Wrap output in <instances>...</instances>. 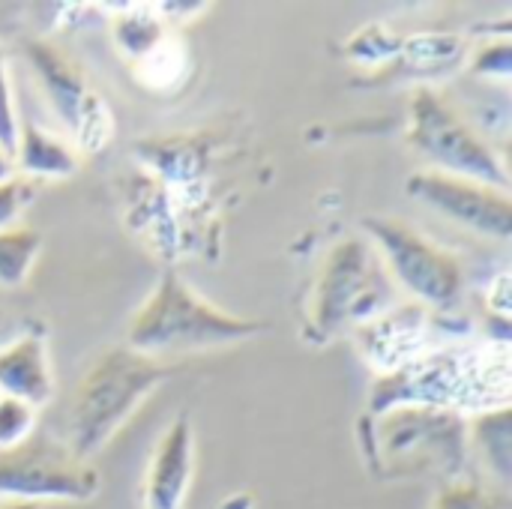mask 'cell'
Wrapping results in <instances>:
<instances>
[{"mask_svg":"<svg viewBox=\"0 0 512 509\" xmlns=\"http://www.w3.org/2000/svg\"><path fill=\"white\" fill-rule=\"evenodd\" d=\"M165 378L168 366L129 345L102 351L75 390L69 411L72 456L90 462Z\"/></svg>","mask_w":512,"mask_h":509,"instance_id":"2","label":"cell"},{"mask_svg":"<svg viewBox=\"0 0 512 509\" xmlns=\"http://www.w3.org/2000/svg\"><path fill=\"white\" fill-rule=\"evenodd\" d=\"M0 509H39L36 504H24V501H3Z\"/></svg>","mask_w":512,"mask_h":509,"instance_id":"23","label":"cell"},{"mask_svg":"<svg viewBox=\"0 0 512 509\" xmlns=\"http://www.w3.org/2000/svg\"><path fill=\"white\" fill-rule=\"evenodd\" d=\"M27 57L39 81L45 84V93L54 111L60 114V120L66 123V129H72L78 141H84L87 147H90V138H96L93 147L108 141V132H111L108 105H102L93 93H87V84L78 75V69L45 42H30Z\"/></svg>","mask_w":512,"mask_h":509,"instance_id":"10","label":"cell"},{"mask_svg":"<svg viewBox=\"0 0 512 509\" xmlns=\"http://www.w3.org/2000/svg\"><path fill=\"white\" fill-rule=\"evenodd\" d=\"M267 327L231 315L195 294L177 273H162L159 285L141 303L129 324V348L147 357L165 351H201L261 336Z\"/></svg>","mask_w":512,"mask_h":509,"instance_id":"3","label":"cell"},{"mask_svg":"<svg viewBox=\"0 0 512 509\" xmlns=\"http://www.w3.org/2000/svg\"><path fill=\"white\" fill-rule=\"evenodd\" d=\"M432 509H504V501L495 492H486L480 483L456 480L435 498Z\"/></svg>","mask_w":512,"mask_h":509,"instance_id":"18","label":"cell"},{"mask_svg":"<svg viewBox=\"0 0 512 509\" xmlns=\"http://www.w3.org/2000/svg\"><path fill=\"white\" fill-rule=\"evenodd\" d=\"M471 69H474L477 75H501V78H507V75L512 72L510 39H507V36H501V39L489 42V45L474 57Z\"/></svg>","mask_w":512,"mask_h":509,"instance_id":"21","label":"cell"},{"mask_svg":"<svg viewBox=\"0 0 512 509\" xmlns=\"http://www.w3.org/2000/svg\"><path fill=\"white\" fill-rule=\"evenodd\" d=\"M114 39L132 57H147L162 45V24L147 12H123L114 18Z\"/></svg>","mask_w":512,"mask_h":509,"instance_id":"16","label":"cell"},{"mask_svg":"<svg viewBox=\"0 0 512 509\" xmlns=\"http://www.w3.org/2000/svg\"><path fill=\"white\" fill-rule=\"evenodd\" d=\"M366 447L375 468L393 477L426 471L456 474L465 462L468 423L450 408L399 405L372 417Z\"/></svg>","mask_w":512,"mask_h":509,"instance_id":"4","label":"cell"},{"mask_svg":"<svg viewBox=\"0 0 512 509\" xmlns=\"http://www.w3.org/2000/svg\"><path fill=\"white\" fill-rule=\"evenodd\" d=\"M15 168L21 177L42 180V177H69L78 168L75 153L51 132L39 126H18V144H15Z\"/></svg>","mask_w":512,"mask_h":509,"instance_id":"13","label":"cell"},{"mask_svg":"<svg viewBox=\"0 0 512 509\" xmlns=\"http://www.w3.org/2000/svg\"><path fill=\"white\" fill-rule=\"evenodd\" d=\"M36 408L12 396H0V453H9L33 438Z\"/></svg>","mask_w":512,"mask_h":509,"instance_id":"17","label":"cell"},{"mask_svg":"<svg viewBox=\"0 0 512 509\" xmlns=\"http://www.w3.org/2000/svg\"><path fill=\"white\" fill-rule=\"evenodd\" d=\"M510 354L507 342L477 354H420L411 363L384 372L369 390V414H384L399 405L429 408H501L510 405Z\"/></svg>","mask_w":512,"mask_h":509,"instance_id":"1","label":"cell"},{"mask_svg":"<svg viewBox=\"0 0 512 509\" xmlns=\"http://www.w3.org/2000/svg\"><path fill=\"white\" fill-rule=\"evenodd\" d=\"M405 192L414 201L438 210L441 216L471 228L474 234L510 240L512 198L507 189L426 168V171H414L405 180Z\"/></svg>","mask_w":512,"mask_h":509,"instance_id":"9","label":"cell"},{"mask_svg":"<svg viewBox=\"0 0 512 509\" xmlns=\"http://www.w3.org/2000/svg\"><path fill=\"white\" fill-rule=\"evenodd\" d=\"M363 228L375 240V252L405 291L435 309H450L465 288V273L459 258L423 237L414 225L390 216H366Z\"/></svg>","mask_w":512,"mask_h":509,"instance_id":"7","label":"cell"},{"mask_svg":"<svg viewBox=\"0 0 512 509\" xmlns=\"http://www.w3.org/2000/svg\"><path fill=\"white\" fill-rule=\"evenodd\" d=\"M9 177H15V159L0 147V183L9 180Z\"/></svg>","mask_w":512,"mask_h":509,"instance_id":"22","label":"cell"},{"mask_svg":"<svg viewBox=\"0 0 512 509\" xmlns=\"http://www.w3.org/2000/svg\"><path fill=\"white\" fill-rule=\"evenodd\" d=\"M468 438L489 465V471L498 477L501 486H510L512 477V414L510 405L489 408L471 417Z\"/></svg>","mask_w":512,"mask_h":509,"instance_id":"14","label":"cell"},{"mask_svg":"<svg viewBox=\"0 0 512 509\" xmlns=\"http://www.w3.org/2000/svg\"><path fill=\"white\" fill-rule=\"evenodd\" d=\"M390 309H396V285L375 246L357 237L336 243L327 252L312 297V327L318 336L366 330Z\"/></svg>","mask_w":512,"mask_h":509,"instance_id":"5","label":"cell"},{"mask_svg":"<svg viewBox=\"0 0 512 509\" xmlns=\"http://www.w3.org/2000/svg\"><path fill=\"white\" fill-rule=\"evenodd\" d=\"M99 474L72 456L69 447L48 441H27L0 453V495L6 501L45 504V501H93L99 495Z\"/></svg>","mask_w":512,"mask_h":509,"instance_id":"8","label":"cell"},{"mask_svg":"<svg viewBox=\"0 0 512 509\" xmlns=\"http://www.w3.org/2000/svg\"><path fill=\"white\" fill-rule=\"evenodd\" d=\"M36 180H30V177H9V180H3L0 183V231H6V228H15V219L24 213V207L33 201V195H36V186H33Z\"/></svg>","mask_w":512,"mask_h":509,"instance_id":"19","label":"cell"},{"mask_svg":"<svg viewBox=\"0 0 512 509\" xmlns=\"http://www.w3.org/2000/svg\"><path fill=\"white\" fill-rule=\"evenodd\" d=\"M15 144H18V117H15V102H12V84L6 75V63L0 54V147L15 156Z\"/></svg>","mask_w":512,"mask_h":509,"instance_id":"20","label":"cell"},{"mask_svg":"<svg viewBox=\"0 0 512 509\" xmlns=\"http://www.w3.org/2000/svg\"><path fill=\"white\" fill-rule=\"evenodd\" d=\"M408 141L435 171L510 189V177L495 150L429 87H420L411 96Z\"/></svg>","mask_w":512,"mask_h":509,"instance_id":"6","label":"cell"},{"mask_svg":"<svg viewBox=\"0 0 512 509\" xmlns=\"http://www.w3.org/2000/svg\"><path fill=\"white\" fill-rule=\"evenodd\" d=\"M195 474V438L189 417H177L159 438L144 480V509H183Z\"/></svg>","mask_w":512,"mask_h":509,"instance_id":"11","label":"cell"},{"mask_svg":"<svg viewBox=\"0 0 512 509\" xmlns=\"http://www.w3.org/2000/svg\"><path fill=\"white\" fill-rule=\"evenodd\" d=\"M42 237L30 228H6L0 231V285L21 288L27 273L39 255Z\"/></svg>","mask_w":512,"mask_h":509,"instance_id":"15","label":"cell"},{"mask_svg":"<svg viewBox=\"0 0 512 509\" xmlns=\"http://www.w3.org/2000/svg\"><path fill=\"white\" fill-rule=\"evenodd\" d=\"M0 396H12L33 408H42L54 396L48 348L39 330H30L0 348Z\"/></svg>","mask_w":512,"mask_h":509,"instance_id":"12","label":"cell"}]
</instances>
